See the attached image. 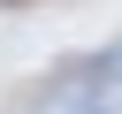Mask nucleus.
Masks as SVG:
<instances>
[{
    "instance_id": "1",
    "label": "nucleus",
    "mask_w": 122,
    "mask_h": 114,
    "mask_svg": "<svg viewBox=\"0 0 122 114\" xmlns=\"http://www.w3.org/2000/svg\"><path fill=\"white\" fill-rule=\"evenodd\" d=\"M0 8H23V0H0Z\"/></svg>"
}]
</instances>
